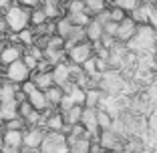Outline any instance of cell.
<instances>
[{"instance_id":"cell-21","label":"cell","mask_w":157,"mask_h":153,"mask_svg":"<svg viewBox=\"0 0 157 153\" xmlns=\"http://www.w3.org/2000/svg\"><path fill=\"white\" fill-rule=\"evenodd\" d=\"M24 127H26V123H24V119L20 115L12 117V119H6L2 123V129H24Z\"/></svg>"},{"instance_id":"cell-9","label":"cell","mask_w":157,"mask_h":153,"mask_svg":"<svg viewBox=\"0 0 157 153\" xmlns=\"http://www.w3.org/2000/svg\"><path fill=\"white\" fill-rule=\"evenodd\" d=\"M52 79H55V85H59V87H63L65 83H69L71 81V63L69 60H63V63H56L55 67H52Z\"/></svg>"},{"instance_id":"cell-12","label":"cell","mask_w":157,"mask_h":153,"mask_svg":"<svg viewBox=\"0 0 157 153\" xmlns=\"http://www.w3.org/2000/svg\"><path fill=\"white\" fill-rule=\"evenodd\" d=\"M85 34H87V40H91V42L101 40V36H103V24L99 22L95 16H91V20L85 24Z\"/></svg>"},{"instance_id":"cell-16","label":"cell","mask_w":157,"mask_h":153,"mask_svg":"<svg viewBox=\"0 0 157 153\" xmlns=\"http://www.w3.org/2000/svg\"><path fill=\"white\" fill-rule=\"evenodd\" d=\"M81 111H83V105H73L71 109L63 111V119H65V125H75L81 119Z\"/></svg>"},{"instance_id":"cell-23","label":"cell","mask_w":157,"mask_h":153,"mask_svg":"<svg viewBox=\"0 0 157 153\" xmlns=\"http://www.w3.org/2000/svg\"><path fill=\"white\" fill-rule=\"evenodd\" d=\"M33 109H34V107L30 105V103H28L26 99L18 103V115L22 117V119H24V117H26V115H28V113H30V111H33Z\"/></svg>"},{"instance_id":"cell-29","label":"cell","mask_w":157,"mask_h":153,"mask_svg":"<svg viewBox=\"0 0 157 153\" xmlns=\"http://www.w3.org/2000/svg\"><path fill=\"white\" fill-rule=\"evenodd\" d=\"M59 2H63V4H65V2H67V0H59Z\"/></svg>"},{"instance_id":"cell-24","label":"cell","mask_w":157,"mask_h":153,"mask_svg":"<svg viewBox=\"0 0 157 153\" xmlns=\"http://www.w3.org/2000/svg\"><path fill=\"white\" fill-rule=\"evenodd\" d=\"M16 2H20V4L26 6V8H34V6H40L42 0H16Z\"/></svg>"},{"instance_id":"cell-13","label":"cell","mask_w":157,"mask_h":153,"mask_svg":"<svg viewBox=\"0 0 157 153\" xmlns=\"http://www.w3.org/2000/svg\"><path fill=\"white\" fill-rule=\"evenodd\" d=\"M0 113H2L4 121L6 119H12V117L18 115V101H16V97L0 101Z\"/></svg>"},{"instance_id":"cell-19","label":"cell","mask_w":157,"mask_h":153,"mask_svg":"<svg viewBox=\"0 0 157 153\" xmlns=\"http://www.w3.org/2000/svg\"><path fill=\"white\" fill-rule=\"evenodd\" d=\"M67 16H69L71 22L77 24V26H85V24L91 20V14H89L87 10H81V12H69Z\"/></svg>"},{"instance_id":"cell-30","label":"cell","mask_w":157,"mask_h":153,"mask_svg":"<svg viewBox=\"0 0 157 153\" xmlns=\"http://www.w3.org/2000/svg\"><path fill=\"white\" fill-rule=\"evenodd\" d=\"M107 2H109V4H111V0H107Z\"/></svg>"},{"instance_id":"cell-20","label":"cell","mask_w":157,"mask_h":153,"mask_svg":"<svg viewBox=\"0 0 157 153\" xmlns=\"http://www.w3.org/2000/svg\"><path fill=\"white\" fill-rule=\"evenodd\" d=\"M85 2V8H87V12L91 14H97L99 10H103L105 8V6H109V2H107V0H83Z\"/></svg>"},{"instance_id":"cell-8","label":"cell","mask_w":157,"mask_h":153,"mask_svg":"<svg viewBox=\"0 0 157 153\" xmlns=\"http://www.w3.org/2000/svg\"><path fill=\"white\" fill-rule=\"evenodd\" d=\"M135 30H137V22H135L133 18H131L129 14L125 16L123 20H119L117 22V33H115V38L119 42H127L131 36L135 34Z\"/></svg>"},{"instance_id":"cell-1","label":"cell","mask_w":157,"mask_h":153,"mask_svg":"<svg viewBox=\"0 0 157 153\" xmlns=\"http://www.w3.org/2000/svg\"><path fill=\"white\" fill-rule=\"evenodd\" d=\"M2 16L8 26V33H18L22 28L30 26V8L22 6L20 2H12L8 8H4Z\"/></svg>"},{"instance_id":"cell-18","label":"cell","mask_w":157,"mask_h":153,"mask_svg":"<svg viewBox=\"0 0 157 153\" xmlns=\"http://www.w3.org/2000/svg\"><path fill=\"white\" fill-rule=\"evenodd\" d=\"M46 14L44 10H42V6H34V8H30V26H38V24L46 22Z\"/></svg>"},{"instance_id":"cell-27","label":"cell","mask_w":157,"mask_h":153,"mask_svg":"<svg viewBox=\"0 0 157 153\" xmlns=\"http://www.w3.org/2000/svg\"><path fill=\"white\" fill-rule=\"evenodd\" d=\"M2 143H4V141H2V129H0V147H2Z\"/></svg>"},{"instance_id":"cell-15","label":"cell","mask_w":157,"mask_h":153,"mask_svg":"<svg viewBox=\"0 0 157 153\" xmlns=\"http://www.w3.org/2000/svg\"><path fill=\"white\" fill-rule=\"evenodd\" d=\"M63 95H65V91H63V87H59V85H51L48 89H44V97H46V101H48L51 107L59 105V101H60Z\"/></svg>"},{"instance_id":"cell-7","label":"cell","mask_w":157,"mask_h":153,"mask_svg":"<svg viewBox=\"0 0 157 153\" xmlns=\"http://www.w3.org/2000/svg\"><path fill=\"white\" fill-rule=\"evenodd\" d=\"M22 51H24V47L20 44V42H8V40H4V47H2V51H0V65L6 67L8 63L20 59V56H22Z\"/></svg>"},{"instance_id":"cell-25","label":"cell","mask_w":157,"mask_h":153,"mask_svg":"<svg viewBox=\"0 0 157 153\" xmlns=\"http://www.w3.org/2000/svg\"><path fill=\"white\" fill-rule=\"evenodd\" d=\"M2 123H4V117H2V113H0V129H2Z\"/></svg>"},{"instance_id":"cell-28","label":"cell","mask_w":157,"mask_h":153,"mask_svg":"<svg viewBox=\"0 0 157 153\" xmlns=\"http://www.w3.org/2000/svg\"><path fill=\"white\" fill-rule=\"evenodd\" d=\"M2 71H4V67H2V65H0V77H2Z\"/></svg>"},{"instance_id":"cell-11","label":"cell","mask_w":157,"mask_h":153,"mask_svg":"<svg viewBox=\"0 0 157 153\" xmlns=\"http://www.w3.org/2000/svg\"><path fill=\"white\" fill-rule=\"evenodd\" d=\"M30 81L36 85L38 89H48L51 85H55V79H52V71L46 69V71H33L30 73Z\"/></svg>"},{"instance_id":"cell-22","label":"cell","mask_w":157,"mask_h":153,"mask_svg":"<svg viewBox=\"0 0 157 153\" xmlns=\"http://www.w3.org/2000/svg\"><path fill=\"white\" fill-rule=\"evenodd\" d=\"M139 2H141V0H111V4H115V6H119V8H123L127 14H129L131 10H133L135 6L139 4Z\"/></svg>"},{"instance_id":"cell-17","label":"cell","mask_w":157,"mask_h":153,"mask_svg":"<svg viewBox=\"0 0 157 153\" xmlns=\"http://www.w3.org/2000/svg\"><path fill=\"white\" fill-rule=\"evenodd\" d=\"M113 123V117L103 109V107H97V127L99 129H109Z\"/></svg>"},{"instance_id":"cell-4","label":"cell","mask_w":157,"mask_h":153,"mask_svg":"<svg viewBox=\"0 0 157 153\" xmlns=\"http://www.w3.org/2000/svg\"><path fill=\"white\" fill-rule=\"evenodd\" d=\"M2 77H4L6 81H10V83L20 85V83H24L26 79H30V69L24 65L22 59H16V60H12V63H8V65L4 67Z\"/></svg>"},{"instance_id":"cell-26","label":"cell","mask_w":157,"mask_h":153,"mask_svg":"<svg viewBox=\"0 0 157 153\" xmlns=\"http://www.w3.org/2000/svg\"><path fill=\"white\" fill-rule=\"evenodd\" d=\"M2 47H4V38H0V51H2Z\"/></svg>"},{"instance_id":"cell-5","label":"cell","mask_w":157,"mask_h":153,"mask_svg":"<svg viewBox=\"0 0 157 153\" xmlns=\"http://www.w3.org/2000/svg\"><path fill=\"white\" fill-rule=\"evenodd\" d=\"M91 55H93V42L87 40V38L67 48V60L75 63V65H83Z\"/></svg>"},{"instance_id":"cell-14","label":"cell","mask_w":157,"mask_h":153,"mask_svg":"<svg viewBox=\"0 0 157 153\" xmlns=\"http://www.w3.org/2000/svg\"><path fill=\"white\" fill-rule=\"evenodd\" d=\"M69 143V151L73 153H89V145H91V139L87 135L83 137H75V139H67Z\"/></svg>"},{"instance_id":"cell-3","label":"cell","mask_w":157,"mask_h":153,"mask_svg":"<svg viewBox=\"0 0 157 153\" xmlns=\"http://www.w3.org/2000/svg\"><path fill=\"white\" fill-rule=\"evenodd\" d=\"M42 135H44V129L36 125H28L22 129V147L20 151L22 153H38L40 151V141H42Z\"/></svg>"},{"instance_id":"cell-2","label":"cell","mask_w":157,"mask_h":153,"mask_svg":"<svg viewBox=\"0 0 157 153\" xmlns=\"http://www.w3.org/2000/svg\"><path fill=\"white\" fill-rule=\"evenodd\" d=\"M38 149L42 153H65V151H69L67 135L63 131H44Z\"/></svg>"},{"instance_id":"cell-6","label":"cell","mask_w":157,"mask_h":153,"mask_svg":"<svg viewBox=\"0 0 157 153\" xmlns=\"http://www.w3.org/2000/svg\"><path fill=\"white\" fill-rule=\"evenodd\" d=\"M2 153H18L22 147V129H2Z\"/></svg>"},{"instance_id":"cell-10","label":"cell","mask_w":157,"mask_h":153,"mask_svg":"<svg viewBox=\"0 0 157 153\" xmlns=\"http://www.w3.org/2000/svg\"><path fill=\"white\" fill-rule=\"evenodd\" d=\"M42 59L48 63L51 67H55L56 63H63V60H67V48L65 47H44L42 48Z\"/></svg>"}]
</instances>
